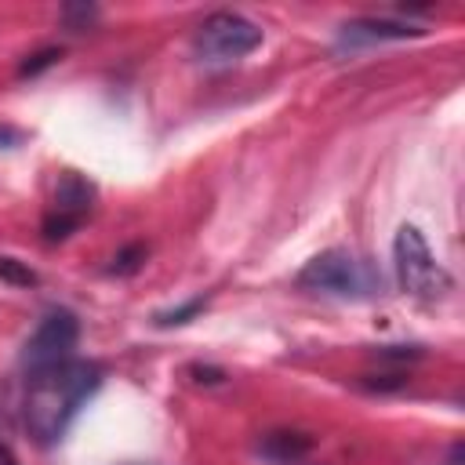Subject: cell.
Masks as SVG:
<instances>
[{"mask_svg": "<svg viewBox=\"0 0 465 465\" xmlns=\"http://www.w3.org/2000/svg\"><path fill=\"white\" fill-rule=\"evenodd\" d=\"M102 367L87 360H65L47 371L25 374V396H22V418L29 436L40 447H51L65 436L80 407L98 392Z\"/></svg>", "mask_w": 465, "mask_h": 465, "instance_id": "1", "label": "cell"}, {"mask_svg": "<svg viewBox=\"0 0 465 465\" xmlns=\"http://www.w3.org/2000/svg\"><path fill=\"white\" fill-rule=\"evenodd\" d=\"M392 269H396V283L403 294L421 298V302H436L450 291V276L447 269L436 262L432 247L425 243L418 225H400L396 240H392Z\"/></svg>", "mask_w": 465, "mask_h": 465, "instance_id": "2", "label": "cell"}, {"mask_svg": "<svg viewBox=\"0 0 465 465\" xmlns=\"http://www.w3.org/2000/svg\"><path fill=\"white\" fill-rule=\"evenodd\" d=\"M298 287L305 291H316V294H334V298H367L378 291L381 276L356 254L349 251H323L316 258H309L298 276H294Z\"/></svg>", "mask_w": 465, "mask_h": 465, "instance_id": "3", "label": "cell"}, {"mask_svg": "<svg viewBox=\"0 0 465 465\" xmlns=\"http://www.w3.org/2000/svg\"><path fill=\"white\" fill-rule=\"evenodd\" d=\"M262 47V25L240 11H214L200 22L193 36V54L203 65H232Z\"/></svg>", "mask_w": 465, "mask_h": 465, "instance_id": "4", "label": "cell"}, {"mask_svg": "<svg viewBox=\"0 0 465 465\" xmlns=\"http://www.w3.org/2000/svg\"><path fill=\"white\" fill-rule=\"evenodd\" d=\"M76 341H80V320H76V312L51 309L36 323V331L29 334V341L22 345V371L33 374V371H47L54 363L73 360Z\"/></svg>", "mask_w": 465, "mask_h": 465, "instance_id": "5", "label": "cell"}, {"mask_svg": "<svg viewBox=\"0 0 465 465\" xmlns=\"http://www.w3.org/2000/svg\"><path fill=\"white\" fill-rule=\"evenodd\" d=\"M91 211V185L76 174H65L58 193H54V214L47 218V240H62L69 236V229L80 225V218Z\"/></svg>", "mask_w": 465, "mask_h": 465, "instance_id": "6", "label": "cell"}, {"mask_svg": "<svg viewBox=\"0 0 465 465\" xmlns=\"http://www.w3.org/2000/svg\"><path fill=\"white\" fill-rule=\"evenodd\" d=\"M425 29L411 25V22H396V18H356L345 22L338 33L341 47H367V44H385V40H411L421 36Z\"/></svg>", "mask_w": 465, "mask_h": 465, "instance_id": "7", "label": "cell"}, {"mask_svg": "<svg viewBox=\"0 0 465 465\" xmlns=\"http://www.w3.org/2000/svg\"><path fill=\"white\" fill-rule=\"evenodd\" d=\"M258 450L272 465H294V461H302L309 454V436H302V432H269L258 443Z\"/></svg>", "mask_w": 465, "mask_h": 465, "instance_id": "8", "label": "cell"}, {"mask_svg": "<svg viewBox=\"0 0 465 465\" xmlns=\"http://www.w3.org/2000/svg\"><path fill=\"white\" fill-rule=\"evenodd\" d=\"M0 276H4V280H11V283H25V287L36 280V272H33V269H25L18 258H0Z\"/></svg>", "mask_w": 465, "mask_h": 465, "instance_id": "9", "label": "cell"}, {"mask_svg": "<svg viewBox=\"0 0 465 465\" xmlns=\"http://www.w3.org/2000/svg\"><path fill=\"white\" fill-rule=\"evenodd\" d=\"M200 309H203V298H193V302H189V305H182V309L160 312V316H156V323H160V327H171V323H185V320H189V316H196Z\"/></svg>", "mask_w": 465, "mask_h": 465, "instance_id": "10", "label": "cell"}, {"mask_svg": "<svg viewBox=\"0 0 465 465\" xmlns=\"http://www.w3.org/2000/svg\"><path fill=\"white\" fill-rule=\"evenodd\" d=\"M134 258H145V247H127V251H120L116 258H113V272H134L138 269V262Z\"/></svg>", "mask_w": 465, "mask_h": 465, "instance_id": "11", "label": "cell"}, {"mask_svg": "<svg viewBox=\"0 0 465 465\" xmlns=\"http://www.w3.org/2000/svg\"><path fill=\"white\" fill-rule=\"evenodd\" d=\"M62 15H65V22H69L73 29H84V25H87V22H91L98 11H94V7H65Z\"/></svg>", "mask_w": 465, "mask_h": 465, "instance_id": "12", "label": "cell"}, {"mask_svg": "<svg viewBox=\"0 0 465 465\" xmlns=\"http://www.w3.org/2000/svg\"><path fill=\"white\" fill-rule=\"evenodd\" d=\"M36 62H25L22 65V73H36V69H44V65H51L54 58H58V51H40V54H33Z\"/></svg>", "mask_w": 465, "mask_h": 465, "instance_id": "13", "label": "cell"}]
</instances>
